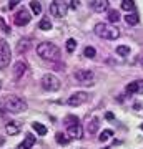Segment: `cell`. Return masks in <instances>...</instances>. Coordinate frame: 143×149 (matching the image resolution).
I'll list each match as a JSON object with an SVG mask.
<instances>
[{"mask_svg":"<svg viewBox=\"0 0 143 149\" xmlns=\"http://www.w3.org/2000/svg\"><path fill=\"white\" fill-rule=\"evenodd\" d=\"M37 53L40 58L47 60V61H57L60 58V50L57 45H53L50 42H43L37 47Z\"/></svg>","mask_w":143,"mask_h":149,"instance_id":"obj_2","label":"cell"},{"mask_svg":"<svg viewBox=\"0 0 143 149\" xmlns=\"http://www.w3.org/2000/svg\"><path fill=\"white\" fill-rule=\"evenodd\" d=\"M117 53L122 55V56H127V55L130 53V47H127V45H120V47L117 48Z\"/></svg>","mask_w":143,"mask_h":149,"instance_id":"obj_26","label":"cell"},{"mask_svg":"<svg viewBox=\"0 0 143 149\" xmlns=\"http://www.w3.org/2000/svg\"><path fill=\"white\" fill-rule=\"evenodd\" d=\"M75 48H77V42H75L73 38H68L67 40V52L72 53V52H75Z\"/></svg>","mask_w":143,"mask_h":149,"instance_id":"obj_25","label":"cell"},{"mask_svg":"<svg viewBox=\"0 0 143 149\" xmlns=\"http://www.w3.org/2000/svg\"><path fill=\"white\" fill-rule=\"evenodd\" d=\"M105 118H106V119H113V118H115V114H113V113H106Z\"/></svg>","mask_w":143,"mask_h":149,"instance_id":"obj_32","label":"cell"},{"mask_svg":"<svg viewBox=\"0 0 143 149\" xmlns=\"http://www.w3.org/2000/svg\"><path fill=\"white\" fill-rule=\"evenodd\" d=\"M32 128L37 131V134H40V136H45L47 134V128L43 126V124H40V123H32Z\"/></svg>","mask_w":143,"mask_h":149,"instance_id":"obj_20","label":"cell"},{"mask_svg":"<svg viewBox=\"0 0 143 149\" xmlns=\"http://www.w3.org/2000/svg\"><path fill=\"white\" fill-rule=\"evenodd\" d=\"M0 30H2L4 33H10V27H8V25H7L2 18H0Z\"/></svg>","mask_w":143,"mask_h":149,"instance_id":"obj_29","label":"cell"},{"mask_svg":"<svg viewBox=\"0 0 143 149\" xmlns=\"http://www.w3.org/2000/svg\"><path fill=\"white\" fill-rule=\"evenodd\" d=\"M98 124H100V121H98V118H93L90 121V124L87 126V129H88V133L90 134H95L97 133V128H98Z\"/></svg>","mask_w":143,"mask_h":149,"instance_id":"obj_18","label":"cell"},{"mask_svg":"<svg viewBox=\"0 0 143 149\" xmlns=\"http://www.w3.org/2000/svg\"><path fill=\"white\" fill-rule=\"evenodd\" d=\"M35 143H37L35 136H32V134H27L25 139H23V143L18 144V146H17V149H32Z\"/></svg>","mask_w":143,"mask_h":149,"instance_id":"obj_13","label":"cell"},{"mask_svg":"<svg viewBox=\"0 0 143 149\" xmlns=\"http://www.w3.org/2000/svg\"><path fill=\"white\" fill-rule=\"evenodd\" d=\"M30 38H22L20 42L17 43V53L18 55H22V53H25L27 50L30 48Z\"/></svg>","mask_w":143,"mask_h":149,"instance_id":"obj_14","label":"cell"},{"mask_svg":"<svg viewBox=\"0 0 143 149\" xmlns=\"http://www.w3.org/2000/svg\"><path fill=\"white\" fill-rule=\"evenodd\" d=\"M87 100H88V95L83 93V91H78V93H75V95L70 96L68 100H67V103H68V106H80Z\"/></svg>","mask_w":143,"mask_h":149,"instance_id":"obj_9","label":"cell"},{"mask_svg":"<svg viewBox=\"0 0 143 149\" xmlns=\"http://www.w3.org/2000/svg\"><path fill=\"white\" fill-rule=\"evenodd\" d=\"M67 134L70 136V139H82L83 138V126L80 123H77L73 126H67Z\"/></svg>","mask_w":143,"mask_h":149,"instance_id":"obj_10","label":"cell"},{"mask_svg":"<svg viewBox=\"0 0 143 149\" xmlns=\"http://www.w3.org/2000/svg\"><path fill=\"white\" fill-rule=\"evenodd\" d=\"M138 20H140V17L137 13H128V15H125V22H127L128 25H137Z\"/></svg>","mask_w":143,"mask_h":149,"instance_id":"obj_19","label":"cell"},{"mask_svg":"<svg viewBox=\"0 0 143 149\" xmlns=\"http://www.w3.org/2000/svg\"><path fill=\"white\" fill-rule=\"evenodd\" d=\"M108 0H93V2H90V7L92 10L97 12V13H101V12L108 10Z\"/></svg>","mask_w":143,"mask_h":149,"instance_id":"obj_11","label":"cell"},{"mask_svg":"<svg viewBox=\"0 0 143 149\" xmlns=\"http://www.w3.org/2000/svg\"><path fill=\"white\" fill-rule=\"evenodd\" d=\"M17 5H18V2H17V0H10V2H8V8H15Z\"/></svg>","mask_w":143,"mask_h":149,"instance_id":"obj_31","label":"cell"},{"mask_svg":"<svg viewBox=\"0 0 143 149\" xmlns=\"http://www.w3.org/2000/svg\"><path fill=\"white\" fill-rule=\"evenodd\" d=\"M68 7H70V2H57V0H53L52 3H50V12H52L53 17L63 18V17L67 15Z\"/></svg>","mask_w":143,"mask_h":149,"instance_id":"obj_5","label":"cell"},{"mask_svg":"<svg viewBox=\"0 0 143 149\" xmlns=\"http://www.w3.org/2000/svg\"><path fill=\"white\" fill-rule=\"evenodd\" d=\"M103 149H110V148H103Z\"/></svg>","mask_w":143,"mask_h":149,"instance_id":"obj_34","label":"cell"},{"mask_svg":"<svg viewBox=\"0 0 143 149\" xmlns=\"http://www.w3.org/2000/svg\"><path fill=\"white\" fill-rule=\"evenodd\" d=\"M30 7H32V12L35 15H38L40 12H42V5H40V2H30Z\"/></svg>","mask_w":143,"mask_h":149,"instance_id":"obj_27","label":"cell"},{"mask_svg":"<svg viewBox=\"0 0 143 149\" xmlns=\"http://www.w3.org/2000/svg\"><path fill=\"white\" fill-rule=\"evenodd\" d=\"M77 123H78V118H77V116H67L63 119L65 126H73V124H77Z\"/></svg>","mask_w":143,"mask_h":149,"instance_id":"obj_24","label":"cell"},{"mask_svg":"<svg viewBox=\"0 0 143 149\" xmlns=\"http://www.w3.org/2000/svg\"><path fill=\"white\" fill-rule=\"evenodd\" d=\"M75 78L78 83L87 86H93V81H95V74L92 70H77L75 71Z\"/></svg>","mask_w":143,"mask_h":149,"instance_id":"obj_6","label":"cell"},{"mask_svg":"<svg viewBox=\"0 0 143 149\" xmlns=\"http://www.w3.org/2000/svg\"><path fill=\"white\" fill-rule=\"evenodd\" d=\"M83 56H87V58H93V56H97V52L93 47H87L83 50Z\"/></svg>","mask_w":143,"mask_h":149,"instance_id":"obj_23","label":"cell"},{"mask_svg":"<svg viewBox=\"0 0 143 149\" xmlns=\"http://www.w3.org/2000/svg\"><path fill=\"white\" fill-rule=\"evenodd\" d=\"M38 28L43 30V32H48V30H52V22L48 20V18H42L40 23H38Z\"/></svg>","mask_w":143,"mask_h":149,"instance_id":"obj_17","label":"cell"},{"mask_svg":"<svg viewBox=\"0 0 143 149\" xmlns=\"http://www.w3.org/2000/svg\"><path fill=\"white\" fill-rule=\"evenodd\" d=\"M20 131V124H15V123L12 121V123H8L5 126V133L8 134V136H13V134H17Z\"/></svg>","mask_w":143,"mask_h":149,"instance_id":"obj_15","label":"cell"},{"mask_svg":"<svg viewBox=\"0 0 143 149\" xmlns=\"http://www.w3.org/2000/svg\"><path fill=\"white\" fill-rule=\"evenodd\" d=\"M111 136H113V131H111V129H105V131H101V134H100L98 139H100L101 143H105V141H108Z\"/></svg>","mask_w":143,"mask_h":149,"instance_id":"obj_22","label":"cell"},{"mask_svg":"<svg viewBox=\"0 0 143 149\" xmlns=\"http://www.w3.org/2000/svg\"><path fill=\"white\" fill-rule=\"evenodd\" d=\"M55 139H57V143H60V144H67L70 141V136L65 134V133H57L55 134Z\"/></svg>","mask_w":143,"mask_h":149,"instance_id":"obj_21","label":"cell"},{"mask_svg":"<svg viewBox=\"0 0 143 149\" xmlns=\"http://www.w3.org/2000/svg\"><path fill=\"white\" fill-rule=\"evenodd\" d=\"M142 129H143V124H142Z\"/></svg>","mask_w":143,"mask_h":149,"instance_id":"obj_35","label":"cell"},{"mask_svg":"<svg viewBox=\"0 0 143 149\" xmlns=\"http://www.w3.org/2000/svg\"><path fill=\"white\" fill-rule=\"evenodd\" d=\"M60 80L53 74H43L42 78V88L45 91H58L60 90Z\"/></svg>","mask_w":143,"mask_h":149,"instance_id":"obj_7","label":"cell"},{"mask_svg":"<svg viewBox=\"0 0 143 149\" xmlns=\"http://www.w3.org/2000/svg\"><path fill=\"white\" fill-rule=\"evenodd\" d=\"M0 106L7 113H23L27 109V103L18 96L10 95V96H5L4 100H0Z\"/></svg>","mask_w":143,"mask_h":149,"instance_id":"obj_1","label":"cell"},{"mask_svg":"<svg viewBox=\"0 0 143 149\" xmlns=\"http://www.w3.org/2000/svg\"><path fill=\"white\" fill-rule=\"evenodd\" d=\"M30 20H32V15H30L28 10H25V8H20V10L15 13V18H13L17 27H23V25H27Z\"/></svg>","mask_w":143,"mask_h":149,"instance_id":"obj_8","label":"cell"},{"mask_svg":"<svg viewBox=\"0 0 143 149\" xmlns=\"http://www.w3.org/2000/svg\"><path fill=\"white\" fill-rule=\"evenodd\" d=\"M95 33L100 38H105V40H117L120 37V30L115 27H111V25H108V23H97Z\"/></svg>","mask_w":143,"mask_h":149,"instance_id":"obj_3","label":"cell"},{"mask_svg":"<svg viewBox=\"0 0 143 149\" xmlns=\"http://www.w3.org/2000/svg\"><path fill=\"white\" fill-rule=\"evenodd\" d=\"M106 18H108L110 22H118V20H120V15H118L117 10H110V12H108V17H106Z\"/></svg>","mask_w":143,"mask_h":149,"instance_id":"obj_28","label":"cell"},{"mask_svg":"<svg viewBox=\"0 0 143 149\" xmlns=\"http://www.w3.org/2000/svg\"><path fill=\"white\" fill-rule=\"evenodd\" d=\"M137 86H138V90H137V93H140V95H143V80L137 81Z\"/></svg>","mask_w":143,"mask_h":149,"instance_id":"obj_30","label":"cell"},{"mask_svg":"<svg viewBox=\"0 0 143 149\" xmlns=\"http://www.w3.org/2000/svg\"><path fill=\"white\" fill-rule=\"evenodd\" d=\"M10 58H12V52L8 43L5 40H0V70H5L10 65Z\"/></svg>","mask_w":143,"mask_h":149,"instance_id":"obj_4","label":"cell"},{"mask_svg":"<svg viewBox=\"0 0 143 149\" xmlns=\"http://www.w3.org/2000/svg\"><path fill=\"white\" fill-rule=\"evenodd\" d=\"M142 66H143V56H142Z\"/></svg>","mask_w":143,"mask_h":149,"instance_id":"obj_33","label":"cell"},{"mask_svg":"<svg viewBox=\"0 0 143 149\" xmlns=\"http://www.w3.org/2000/svg\"><path fill=\"white\" fill-rule=\"evenodd\" d=\"M122 8L125 12H133L137 7H135V2L133 0H122Z\"/></svg>","mask_w":143,"mask_h":149,"instance_id":"obj_16","label":"cell"},{"mask_svg":"<svg viewBox=\"0 0 143 149\" xmlns=\"http://www.w3.org/2000/svg\"><path fill=\"white\" fill-rule=\"evenodd\" d=\"M25 70H27V65L23 61H17L13 65V78L15 80H20L22 76H23V73H25Z\"/></svg>","mask_w":143,"mask_h":149,"instance_id":"obj_12","label":"cell"}]
</instances>
